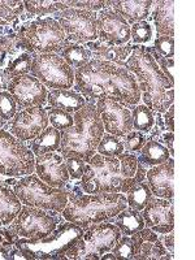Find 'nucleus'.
Returning a JSON list of instances; mask_svg holds the SVG:
<instances>
[{"mask_svg": "<svg viewBox=\"0 0 195 260\" xmlns=\"http://www.w3.org/2000/svg\"><path fill=\"white\" fill-rule=\"evenodd\" d=\"M74 91L86 102L110 98L129 110L141 102V91L133 74L124 67L98 59H91L74 71Z\"/></svg>", "mask_w": 195, "mask_h": 260, "instance_id": "f257e3e1", "label": "nucleus"}, {"mask_svg": "<svg viewBox=\"0 0 195 260\" xmlns=\"http://www.w3.org/2000/svg\"><path fill=\"white\" fill-rule=\"evenodd\" d=\"M124 68L136 77L141 91V101L151 111L164 113L175 102V90L167 77L160 71L159 65L146 52L143 46H134Z\"/></svg>", "mask_w": 195, "mask_h": 260, "instance_id": "f03ea898", "label": "nucleus"}, {"mask_svg": "<svg viewBox=\"0 0 195 260\" xmlns=\"http://www.w3.org/2000/svg\"><path fill=\"white\" fill-rule=\"evenodd\" d=\"M64 189L69 194L68 203L61 212L62 219L83 229L98 222L110 221L127 207L126 197L121 192L83 194L78 183L69 186V182Z\"/></svg>", "mask_w": 195, "mask_h": 260, "instance_id": "7ed1b4c3", "label": "nucleus"}, {"mask_svg": "<svg viewBox=\"0 0 195 260\" xmlns=\"http://www.w3.org/2000/svg\"><path fill=\"white\" fill-rule=\"evenodd\" d=\"M73 118V126L60 132L59 152L64 159L80 157L87 162L96 154L98 145L106 133L95 102H87L83 108L74 113Z\"/></svg>", "mask_w": 195, "mask_h": 260, "instance_id": "20e7f679", "label": "nucleus"}, {"mask_svg": "<svg viewBox=\"0 0 195 260\" xmlns=\"http://www.w3.org/2000/svg\"><path fill=\"white\" fill-rule=\"evenodd\" d=\"M146 172L147 169L138 162L136 176L133 178H124L120 172L118 157H107L101 154H95L86 164L85 173L81 177L78 185L86 194H125L134 183L146 180Z\"/></svg>", "mask_w": 195, "mask_h": 260, "instance_id": "39448f33", "label": "nucleus"}, {"mask_svg": "<svg viewBox=\"0 0 195 260\" xmlns=\"http://www.w3.org/2000/svg\"><path fill=\"white\" fill-rule=\"evenodd\" d=\"M85 229L73 222H60L48 236L42 238H22L15 246L24 252L27 260L67 259L65 252L82 237Z\"/></svg>", "mask_w": 195, "mask_h": 260, "instance_id": "423d86ee", "label": "nucleus"}, {"mask_svg": "<svg viewBox=\"0 0 195 260\" xmlns=\"http://www.w3.org/2000/svg\"><path fill=\"white\" fill-rule=\"evenodd\" d=\"M121 236L113 222L92 224L86 228L82 237L65 252V256L69 260H99L102 255L112 250Z\"/></svg>", "mask_w": 195, "mask_h": 260, "instance_id": "0eeeda50", "label": "nucleus"}, {"mask_svg": "<svg viewBox=\"0 0 195 260\" xmlns=\"http://www.w3.org/2000/svg\"><path fill=\"white\" fill-rule=\"evenodd\" d=\"M13 191L24 206L41 210L61 213L68 203V190L50 186L34 173L21 177L13 186Z\"/></svg>", "mask_w": 195, "mask_h": 260, "instance_id": "6e6552de", "label": "nucleus"}, {"mask_svg": "<svg viewBox=\"0 0 195 260\" xmlns=\"http://www.w3.org/2000/svg\"><path fill=\"white\" fill-rule=\"evenodd\" d=\"M36 53H60L68 39L61 26L52 17H37L21 24L16 31Z\"/></svg>", "mask_w": 195, "mask_h": 260, "instance_id": "1a4fd4ad", "label": "nucleus"}, {"mask_svg": "<svg viewBox=\"0 0 195 260\" xmlns=\"http://www.w3.org/2000/svg\"><path fill=\"white\" fill-rule=\"evenodd\" d=\"M36 172V156L8 130L0 129V176L21 178Z\"/></svg>", "mask_w": 195, "mask_h": 260, "instance_id": "9d476101", "label": "nucleus"}, {"mask_svg": "<svg viewBox=\"0 0 195 260\" xmlns=\"http://www.w3.org/2000/svg\"><path fill=\"white\" fill-rule=\"evenodd\" d=\"M30 73L51 90L71 89L74 85V69L59 53H37Z\"/></svg>", "mask_w": 195, "mask_h": 260, "instance_id": "9b49d317", "label": "nucleus"}, {"mask_svg": "<svg viewBox=\"0 0 195 260\" xmlns=\"http://www.w3.org/2000/svg\"><path fill=\"white\" fill-rule=\"evenodd\" d=\"M60 222H62L60 212L22 206L11 225L22 238H42L52 233Z\"/></svg>", "mask_w": 195, "mask_h": 260, "instance_id": "f8f14e48", "label": "nucleus"}, {"mask_svg": "<svg viewBox=\"0 0 195 260\" xmlns=\"http://www.w3.org/2000/svg\"><path fill=\"white\" fill-rule=\"evenodd\" d=\"M61 26L68 42L86 45L89 42L98 41L96 13L82 11V9L68 8L53 15Z\"/></svg>", "mask_w": 195, "mask_h": 260, "instance_id": "ddd939ff", "label": "nucleus"}, {"mask_svg": "<svg viewBox=\"0 0 195 260\" xmlns=\"http://www.w3.org/2000/svg\"><path fill=\"white\" fill-rule=\"evenodd\" d=\"M7 91L13 96L18 111L31 107H43L47 103V87L31 74L12 78Z\"/></svg>", "mask_w": 195, "mask_h": 260, "instance_id": "4468645a", "label": "nucleus"}, {"mask_svg": "<svg viewBox=\"0 0 195 260\" xmlns=\"http://www.w3.org/2000/svg\"><path fill=\"white\" fill-rule=\"evenodd\" d=\"M47 111L43 107H31L17 111L8 122V132L21 142H30L48 126Z\"/></svg>", "mask_w": 195, "mask_h": 260, "instance_id": "2eb2a0df", "label": "nucleus"}, {"mask_svg": "<svg viewBox=\"0 0 195 260\" xmlns=\"http://www.w3.org/2000/svg\"><path fill=\"white\" fill-rule=\"evenodd\" d=\"M95 107L101 116L106 133L124 138L129 132L133 130L132 111L125 106L110 98H103L95 102Z\"/></svg>", "mask_w": 195, "mask_h": 260, "instance_id": "dca6fc26", "label": "nucleus"}, {"mask_svg": "<svg viewBox=\"0 0 195 260\" xmlns=\"http://www.w3.org/2000/svg\"><path fill=\"white\" fill-rule=\"evenodd\" d=\"M98 41L108 46H125L130 42V25L111 8L96 13Z\"/></svg>", "mask_w": 195, "mask_h": 260, "instance_id": "f3484780", "label": "nucleus"}, {"mask_svg": "<svg viewBox=\"0 0 195 260\" xmlns=\"http://www.w3.org/2000/svg\"><path fill=\"white\" fill-rule=\"evenodd\" d=\"M145 225L157 234H167L175 229V204L173 199L152 197L141 211Z\"/></svg>", "mask_w": 195, "mask_h": 260, "instance_id": "a211bd4d", "label": "nucleus"}, {"mask_svg": "<svg viewBox=\"0 0 195 260\" xmlns=\"http://www.w3.org/2000/svg\"><path fill=\"white\" fill-rule=\"evenodd\" d=\"M36 175L52 187L64 189L71 181L65 159L57 152L36 156Z\"/></svg>", "mask_w": 195, "mask_h": 260, "instance_id": "6ab92c4d", "label": "nucleus"}, {"mask_svg": "<svg viewBox=\"0 0 195 260\" xmlns=\"http://www.w3.org/2000/svg\"><path fill=\"white\" fill-rule=\"evenodd\" d=\"M146 180L151 192L156 198L173 199L175 197V159L169 157L160 166L146 172Z\"/></svg>", "mask_w": 195, "mask_h": 260, "instance_id": "aec40b11", "label": "nucleus"}, {"mask_svg": "<svg viewBox=\"0 0 195 260\" xmlns=\"http://www.w3.org/2000/svg\"><path fill=\"white\" fill-rule=\"evenodd\" d=\"M36 55V51L29 47L24 41H21L17 37L12 48L9 50L4 71L11 78L24 76V74H30L32 59H34Z\"/></svg>", "mask_w": 195, "mask_h": 260, "instance_id": "412c9836", "label": "nucleus"}, {"mask_svg": "<svg viewBox=\"0 0 195 260\" xmlns=\"http://www.w3.org/2000/svg\"><path fill=\"white\" fill-rule=\"evenodd\" d=\"M83 46L91 51L94 59L104 60V61H110L116 65H120V67H124V62L130 56V53L133 52L136 45L129 42L125 46H108L101 41H94Z\"/></svg>", "mask_w": 195, "mask_h": 260, "instance_id": "4be33fe9", "label": "nucleus"}, {"mask_svg": "<svg viewBox=\"0 0 195 260\" xmlns=\"http://www.w3.org/2000/svg\"><path fill=\"white\" fill-rule=\"evenodd\" d=\"M107 7L115 11L120 16L126 20L127 24H136L141 21H146V18L150 16L151 8L154 7V2L151 0H132V2H107Z\"/></svg>", "mask_w": 195, "mask_h": 260, "instance_id": "5701e85b", "label": "nucleus"}, {"mask_svg": "<svg viewBox=\"0 0 195 260\" xmlns=\"http://www.w3.org/2000/svg\"><path fill=\"white\" fill-rule=\"evenodd\" d=\"M154 21L156 32L161 37H175V2L173 0H159L154 2Z\"/></svg>", "mask_w": 195, "mask_h": 260, "instance_id": "b1692460", "label": "nucleus"}, {"mask_svg": "<svg viewBox=\"0 0 195 260\" xmlns=\"http://www.w3.org/2000/svg\"><path fill=\"white\" fill-rule=\"evenodd\" d=\"M47 103L50 107L53 108H59V110L67 111L69 113H76L81 108L85 107L87 103L85 98L77 91L71 89H59V90H51L47 95Z\"/></svg>", "mask_w": 195, "mask_h": 260, "instance_id": "393cba45", "label": "nucleus"}, {"mask_svg": "<svg viewBox=\"0 0 195 260\" xmlns=\"http://www.w3.org/2000/svg\"><path fill=\"white\" fill-rule=\"evenodd\" d=\"M138 152L139 154L137 156L138 162L141 166L145 167L146 169L160 166V164L166 162L171 157L168 148L164 145H161L160 142H157L156 139L147 141L145 143V146Z\"/></svg>", "mask_w": 195, "mask_h": 260, "instance_id": "a878e982", "label": "nucleus"}, {"mask_svg": "<svg viewBox=\"0 0 195 260\" xmlns=\"http://www.w3.org/2000/svg\"><path fill=\"white\" fill-rule=\"evenodd\" d=\"M60 143H61L60 130L55 129L53 126H47L37 138L30 141L27 147L31 150L34 156H41L48 152L59 151Z\"/></svg>", "mask_w": 195, "mask_h": 260, "instance_id": "bb28decb", "label": "nucleus"}, {"mask_svg": "<svg viewBox=\"0 0 195 260\" xmlns=\"http://www.w3.org/2000/svg\"><path fill=\"white\" fill-rule=\"evenodd\" d=\"M22 208V203L13 190L0 185V226L12 224Z\"/></svg>", "mask_w": 195, "mask_h": 260, "instance_id": "cd10ccee", "label": "nucleus"}, {"mask_svg": "<svg viewBox=\"0 0 195 260\" xmlns=\"http://www.w3.org/2000/svg\"><path fill=\"white\" fill-rule=\"evenodd\" d=\"M110 222H113L124 236H133L134 233L142 231L146 226L141 212L130 207H126L117 213L113 219L110 220Z\"/></svg>", "mask_w": 195, "mask_h": 260, "instance_id": "c85d7f7f", "label": "nucleus"}, {"mask_svg": "<svg viewBox=\"0 0 195 260\" xmlns=\"http://www.w3.org/2000/svg\"><path fill=\"white\" fill-rule=\"evenodd\" d=\"M134 247V257L133 260H146L150 259L151 250L154 247V243L159 238L154 231L150 228L145 226L142 231L137 232L133 236H130Z\"/></svg>", "mask_w": 195, "mask_h": 260, "instance_id": "c756f323", "label": "nucleus"}, {"mask_svg": "<svg viewBox=\"0 0 195 260\" xmlns=\"http://www.w3.org/2000/svg\"><path fill=\"white\" fill-rule=\"evenodd\" d=\"M59 55L69 67L74 69L82 68L92 59V53L89 48H86L83 45L72 43V42H68L62 47Z\"/></svg>", "mask_w": 195, "mask_h": 260, "instance_id": "7c9ffc66", "label": "nucleus"}, {"mask_svg": "<svg viewBox=\"0 0 195 260\" xmlns=\"http://www.w3.org/2000/svg\"><path fill=\"white\" fill-rule=\"evenodd\" d=\"M125 194H126L127 206L133 210L139 211V212L146 207V204L154 197L147 182H145V181L136 182Z\"/></svg>", "mask_w": 195, "mask_h": 260, "instance_id": "2f4dec72", "label": "nucleus"}, {"mask_svg": "<svg viewBox=\"0 0 195 260\" xmlns=\"http://www.w3.org/2000/svg\"><path fill=\"white\" fill-rule=\"evenodd\" d=\"M133 117V129L148 134L155 125L154 111H151L145 104H139L130 108Z\"/></svg>", "mask_w": 195, "mask_h": 260, "instance_id": "473e14b6", "label": "nucleus"}, {"mask_svg": "<svg viewBox=\"0 0 195 260\" xmlns=\"http://www.w3.org/2000/svg\"><path fill=\"white\" fill-rule=\"evenodd\" d=\"M24 7L26 12L32 16L55 15V13L69 8L68 2H47V0H42V2L26 0V2H24Z\"/></svg>", "mask_w": 195, "mask_h": 260, "instance_id": "72a5a7b5", "label": "nucleus"}, {"mask_svg": "<svg viewBox=\"0 0 195 260\" xmlns=\"http://www.w3.org/2000/svg\"><path fill=\"white\" fill-rule=\"evenodd\" d=\"M96 152L107 157H118L122 152H125L124 142L118 137L104 133L96 147Z\"/></svg>", "mask_w": 195, "mask_h": 260, "instance_id": "f704fd0d", "label": "nucleus"}, {"mask_svg": "<svg viewBox=\"0 0 195 260\" xmlns=\"http://www.w3.org/2000/svg\"><path fill=\"white\" fill-rule=\"evenodd\" d=\"M46 111H47L48 121H50L51 126H53L55 129L62 132V130H67L73 126L74 118L72 113L59 110V108H53V107L50 106L46 108Z\"/></svg>", "mask_w": 195, "mask_h": 260, "instance_id": "c9c22d12", "label": "nucleus"}, {"mask_svg": "<svg viewBox=\"0 0 195 260\" xmlns=\"http://www.w3.org/2000/svg\"><path fill=\"white\" fill-rule=\"evenodd\" d=\"M24 2H11V0H0V20L8 24L15 22L17 18L24 15Z\"/></svg>", "mask_w": 195, "mask_h": 260, "instance_id": "e433bc0d", "label": "nucleus"}, {"mask_svg": "<svg viewBox=\"0 0 195 260\" xmlns=\"http://www.w3.org/2000/svg\"><path fill=\"white\" fill-rule=\"evenodd\" d=\"M152 36H154V30L147 21L136 22L130 26V39L133 41V45H146L152 41Z\"/></svg>", "mask_w": 195, "mask_h": 260, "instance_id": "4c0bfd02", "label": "nucleus"}, {"mask_svg": "<svg viewBox=\"0 0 195 260\" xmlns=\"http://www.w3.org/2000/svg\"><path fill=\"white\" fill-rule=\"evenodd\" d=\"M112 254L115 255L116 260H125V259H132L134 257V247L133 242L130 236H124L122 234L120 237V240L116 242V245L112 247Z\"/></svg>", "mask_w": 195, "mask_h": 260, "instance_id": "58836bf2", "label": "nucleus"}, {"mask_svg": "<svg viewBox=\"0 0 195 260\" xmlns=\"http://www.w3.org/2000/svg\"><path fill=\"white\" fill-rule=\"evenodd\" d=\"M17 104L7 90L0 91V117L9 122L17 113Z\"/></svg>", "mask_w": 195, "mask_h": 260, "instance_id": "ea45409f", "label": "nucleus"}, {"mask_svg": "<svg viewBox=\"0 0 195 260\" xmlns=\"http://www.w3.org/2000/svg\"><path fill=\"white\" fill-rule=\"evenodd\" d=\"M147 134L142 133V132H138V130H132L126 136L124 137L122 142H124V148L126 150V152H138L141 148L145 146V143L147 142Z\"/></svg>", "mask_w": 195, "mask_h": 260, "instance_id": "a19ab883", "label": "nucleus"}, {"mask_svg": "<svg viewBox=\"0 0 195 260\" xmlns=\"http://www.w3.org/2000/svg\"><path fill=\"white\" fill-rule=\"evenodd\" d=\"M120 172L124 178H133L138 168V159L133 152H122L120 156Z\"/></svg>", "mask_w": 195, "mask_h": 260, "instance_id": "79ce46f5", "label": "nucleus"}, {"mask_svg": "<svg viewBox=\"0 0 195 260\" xmlns=\"http://www.w3.org/2000/svg\"><path fill=\"white\" fill-rule=\"evenodd\" d=\"M145 50L146 52H148L151 56L154 57L156 64L159 65L160 71H161L162 74L166 76L167 80L171 82V85L175 86V77H173V72H172V68L175 67V59H166V57L160 56L159 53H157L152 47H145Z\"/></svg>", "mask_w": 195, "mask_h": 260, "instance_id": "37998d69", "label": "nucleus"}, {"mask_svg": "<svg viewBox=\"0 0 195 260\" xmlns=\"http://www.w3.org/2000/svg\"><path fill=\"white\" fill-rule=\"evenodd\" d=\"M155 51L160 56L166 59H173L175 57V38L172 37H156L152 46Z\"/></svg>", "mask_w": 195, "mask_h": 260, "instance_id": "c03bdc74", "label": "nucleus"}, {"mask_svg": "<svg viewBox=\"0 0 195 260\" xmlns=\"http://www.w3.org/2000/svg\"><path fill=\"white\" fill-rule=\"evenodd\" d=\"M65 164H67V168H68L71 180L78 181L81 180V177L85 173L87 162L83 161L80 157H68V159H65Z\"/></svg>", "mask_w": 195, "mask_h": 260, "instance_id": "a18cd8bd", "label": "nucleus"}, {"mask_svg": "<svg viewBox=\"0 0 195 260\" xmlns=\"http://www.w3.org/2000/svg\"><path fill=\"white\" fill-rule=\"evenodd\" d=\"M69 8L82 9V11H89V12H101L103 9L107 8V2L101 0V2H78V0H71L68 2Z\"/></svg>", "mask_w": 195, "mask_h": 260, "instance_id": "49530a36", "label": "nucleus"}, {"mask_svg": "<svg viewBox=\"0 0 195 260\" xmlns=\"http://www.w3.org/2000/svg\"><path fill=\"white\" fill-rule=\"evenodd\" d=\"M18 238H20V236L11 224L6 225V226H0V245L2 246L11 250Z\"/></svg>", "mask_w": 195, "mask_h": 260, "instance_id": "de8ad7c7", "label": "nucleus"}, {"mask_svg": "<svg viewBox=\"0 0 195 260\" xmlns=\"http://www.w3.org/2000/svg\"><path fill=\"white\" fill-rule=\"evenodd\" d=\"M150 259H156V260H167V259H173V254L168 252L166 246L162 245L161 237H159L156 242L154 243V247L151 250Z\"/></svg>", "mask_w": 195, "mask_h": 260, "instance_id": "09e8293b", "label": "nucleus"}, {"mask_svg": "<svg viewBox=\"0 0 195 260\" xmlns=\"http://www.w3.org/2000/svg\"><path fill=\"white\" fill-rule=\"evenodd\" d=\"M156 141L168 148L169 155H171L172 157L175 156V147H173V142H175V133H173V132H167V133L160 134V136L157 137Z\"/></svg>", "mask_w": 195, "mask_h": 260, "instance_id": "8fccbe9b", "label": "nucleus"}, {"mask_svg": "<svg viewBox=\"0 0 195 260\" xmlns=\"http://www.w3.org/2000/svg\"><path fill=\"white\" fill-rule=\"evenodd\" d=\"M162 121H164L167 130H169V132L175 130V106L173 104L162 113Z\"/></svg>", "mask_w": 195, "mask_h": 260, "instance_id": "3c124183", "label": "nucleus"}, {"mask_svg": "<svg viewBox=\"0 0 195 260\" xmlns=\"http://www.w3.org/2000/svg\"><path fill=\"white\" fill-rule=\"evenodd\" d=\"M161 241L162 245L166 246L167 250H168L171 254H173V252H175V233H173V231L164 234V236L161 237Z\"/></svg>", "mask_w": 195, "mask_h": 260, "instance_id": "603ef678", "label": "nucleus"}, {"mask_svg": "<svg viewBox=\"0 0 195 260\" xmlns=\"http://www.w3.org/2000/svg\"><path fill=\"white\" fill-rule=\"evenodd\" d=\"M12 81V78L9 77L8 74L6 73L4 69H0V91H4L8 87L9 82Z\"/></svg>", "mask_w": 195, "mask_h": 260, "instance_id": "864d4df0", "label": "nucleus"}, {"mask_svg": "<svg viewBox=\"0 0 195 260\" xmlns=\"http://www.w3.org/2000/svg\"><path fill=\"white\" fill-rule=\"evenodd\" d=\"M9 248L4 247V246L0 245V259L2 260H9Z\"/></svg>", "mask_w": 195, "mask_h": 260, "instance_id": "5fc2aeb1", "label": "nucleus"}, {"mask_svg": "<svg viewBox=\"0 0 195 260\" xmlns=\"http://www.w3.org/2000/svg\"><path fill=\"white\" fill-rule=\"evenodd\" d=\"M101 259L102 260H107V259L116 260V257H115V255H113V254H110V252H106V254H104V255H102Z\"/></svg>", "mask_w": 195, "mask_h": 260, "instance_id": "6e6d98bb", "label": "nucleus"}, {"mask_svg": "<svg viewBox=\"0 0 195 260\" xmlns=\"http://www.w3.org/2000/svg\"><path fill=\"white\" fill-rule=\"evenodd\" d=\"M0 129H8V122H7L6 120H3L2 117H0Z\"/></svg>", "mask_w": 195, "mask_h": 260, "instance_id": "4d7b16f0", "label": "nucleus"}]
</instances>
